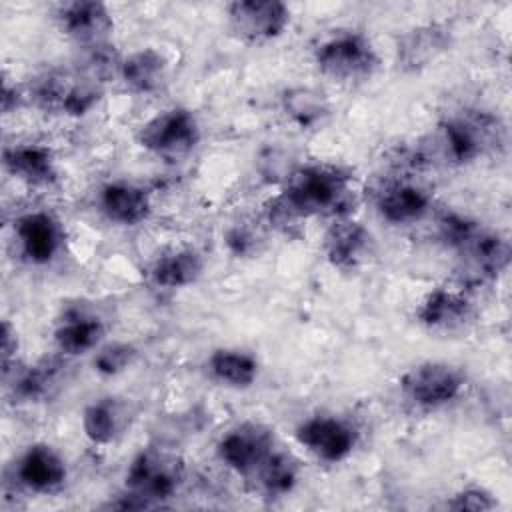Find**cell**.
<instances>
[{"label":"cell","instance_id":"obj_26","mask_svg":"<svg viewBox=\"0 0 512 512\" xmlns=\"http://www.w3.org/2000/svg\"><path fill=\"white\" fill-rule=\"evenodd\" d=\"M246 478L262 498H282L298 484L300 466L292 454L274 448Z\"/></svg>","mask_w":512,"mask_h":512},{"label":"cell","instance_id":"obj_12","mask_svg":"<svg viewBox=\"0 0 512 512\" xmlns=\"http://www.w3.org/2000/svg\"><path fill=\"white\" fill-rule=\"evenodd\" d=\"M274 448L272 428L256 420H244L220 436L216 456L228 470L246 478Z\"/></svg>","mask_w":512,"mask_h":512},{"label":"cell","instance_id":"obj_32","mask_svg":"<svg viewBox=\"0 0 512 512\" xmlns=\"http://www.w3.org/2000/svg\"><path fill=\"white\" fill-rule=\"evenodd\" d=\"M2 376L4 380L16 370V354H18V334L16 328L10 324V320H2Z\"/></svg>","mask_w":512,"mask_h":512},{"label":"cell","instance_id":"obj_16","mask_svg":"<svg viewBox=\"0 0 512 512\" xmlns=\"http://www.w3.org/2000/svg\"><path fill=\"white\" fill-rule=\"evenodd\" d=\"M56 24L80 48L108 44L114 32L112 12L98 0H72L56 8Z\"/></svg>","mask_w":512,"mask_h":512},{"label":"cell","instance_id":"obj_33","mask_svg":"<svg viewBox=\"0 0 512 512\" xmlns=\"http://www.w3.org/2000/svg\"><path fill=\"white\" fill-rule=\"evenodd\" d=\"M22 100H24V96H22V92L16 88V84L12 86V84L8 82V78H4V84H2V112H4V114L14 112V110L22 104Z\"/></svg>","mask_w":512,"mask_h":512},{"label":"cell","instance_id":"obj_5","mask_svg":"<svg viewBox=\"0 0 512 512\" xmlns=\"http://www.w3.org/2000/svg\"><path fill=\"white\" fill-rule=\"evenodd\" d=\"M466 388V372L444 360H424L398 378L402 400L412 408L430 412L452 404Z\"/></svg>","mask_w":512,"mask_h":512},{"label":"cell","instance_id":"obj_10","mask_svg":"<svg viewBox=\"0 0 512 512\" xmlns=\"http://www.w3.org/2000/svg\"><path fill=\"white\" fill-rule=\"evenodd\" d=\"M226 14L232 34L246 44L272 42L290 24V8L280 0H236Z\"/></svg>","mask_w":512,"mask_h":512},{"label":"cell","instance_id":"obj_9","mask_svg":"<svg viewBox=\"0 0 512 512\" xmlns=\"http://www.w3.org/2000/svg\"><path fill=\"white\" fill-rule=\"evenodd\" d=\"M460 284L478 288L496 280L510 264V244L500 232L480 228L458 250Z\"/></svg>","mask_w":512,"mask_h":512},{"label":"cell","instance_id":"obj_14","mask_svg":"<svg viewBox=\"0 0 512 512\" xmlns=\"http://www.w3.org/2000/svg\"><path fill=\"white\" fill-rule=\"evenodd\" d=\"M12 478L18 488L30 494H54L68 480L64 456L46 442L30 444L14 462Z\"/></svg>","mask_w":512,"mask_h":512},{"label":"cell","instance_id":"obj_11","mask_svg":"<svg viewBox=\"0 0 512 512\" xmlns=\"http://www.w3.org/2000/svg\"><path fill=\"white\" fill-rule=\"evenodd\" d=\"M416 322L432 334H462L476 320V304L460 288H432L416 308Z\"/></svg>","mask_w":512,"mask_h":512},{"label":"cell","instance_id":"obj_1","mask_svg":"<svg viewBox=\"0 0 512 512\" xmlns=\"http://www.w3.org/2000/svg\"><path fill=\"white\" fill-rule=\"evenodd\" d=\"M354 206L352 174L336 164L314 162L296 168L280 194L270 200V222H294L314 216H350Z\"/></svg>","mask_w":512,"mask_h":512},{"label":"cell","instance_id":"obj_27","mask_svg":"<svg viewBox=\"0 0 512 512\" xmlns=\"http://www.w3.org/2000/svg\"><path fill=\"white\" fill-rule=\"evenodd\" d=\"M60 368H62L60 362H56L54 358H44L32 366L14 370L10 374V376H14V382H12L14 398H18L22 402L46 400L52 394V390L58 386Z\"/></svg>","mask_w":512,"mask_h":512},{"label":"cell","instance_id":"obj_19","mask_svg":"<svg viewBox=\"0 0 512 512\" xmlns=\"http://www.w3.org/2000/svg\"><path fill=\"white\" fill-rule=\"evenodd\" d=\"M98 210L102 216L124 228L144 224L152 214L150 194L132 182H108L98 192Z\"/></svg>","mask_w":512,"mask_h":512},{"label":"cell","instance_id":"obj_17","mask_svg":"<svg viewBox=\"0 0 512 512\" xmlns=\"http://www.w3.org/2000/svg\"><path fill=\"white\" fill-rule=\"evenodd\" d=\"M374 208L392 226L416 224L428 216L432 196L420 184L402 176L384 180L374 192Z\"/></svg>","mask_w":512,"mask_h":512},{"label":"cell","instance_id":"obj_2","mask_svg":"<svg viewBox=\"0 0 512 512\" xmlns=\"http://www.w3.org/2000/svg\"><path fill=\"white\" fill-rule=\"evenodd\" d=\"M500 140L494 116L466 112L440 120L420 142L414 156L426 166H466L484 156Z\"/></svg>","mask_w":512,"mask_h":512},{"label":"cell","instance_id":"obj_30","mask_svg":"<svg viewBox=\"0 0 512 512\" xmlns=\"http://www.w3.org/2000/svg\"><path fill=\"white\" fill-rule=\"evenodd\" d=\"M438 238L452 250H458L464 246L482 226L458 212H446L438 218Z\"/></svg>","mask_w":512,"mask_h":512},{"label":"cell","instance_id":"obj_28","mask_svg":"<svg viewBox=\"0 0 512 512\" xmlns=\"http://www.w3.org/2000/svg\"><path fill=\"white\" fill-rule=\"evenodd\" d=\"M284 114L300 128H314L330 114L328 100L314 88H290L282 96Z\"/></svg>","mask_w":512,"mask_h":512},{"label":"cell","instance_id":"obj_24","mask_svg":"<svg viewBox=\"0 0 512 512\" xmlns=\"http://www.w3.org/2000/svg\"><path fill=\"white\" fill-rule=\"evenodd\" d=\"M128 414V404L114 396L92 400L84 406L80 416L82 432L96 446L112 444L124 434L128 426Z\"/></svg>","mask_w":512,"mask_h":512},{"label":"cell","instance_id":"obj_29","mask_svg":"<svg viewBox=\"0 0 512 512\" xmlns=\"http://www.w3.org/2000/svg\"><path fill=\"white\" fill-rule=\"evenodd\" d=\"M134 358H136L134 346L124 342H114V344L100 346L94 352L92 366L102 376H116V374H122L126 368H130Z\"/></svg>","mask_w":512,"mask_h":512},{"label":"cell","instance_id":"obj_8","mask_svg":"<svg viewBox=\"0 0 512 512\" xmlns=\"http://www.w3.org/2000/svg\"><path fill=\"white\" fill-rule=\"evenodd\" d=\"M296 442L316 460L344 462L358 446V430L352 422L334 414H312L294 428Z\"/></svg>","mask_w":512,"mask_h":512},{"label":"cell","instance_id":"obj_20","mask_svg":"<svg viewBox=\"0 0 512 512\" xmlns=\"http://www.w3.org/2000/svg\"><path fill=\"white\" fill-rule=\"evenodd\" d=\"M2 162L4 170L10 176L34 188H46L58 180L54 152L38 142H20L6 146Z\"/></svg>","mask_w":512,"mask_h":512},{"label":"cell","instance_id":"obj_18","mask_svg":"<svg viewBox=\"0 0 512 512\" xmlns=\"http://www.w3.org/2000/svg\"><path fill=\"white\" fill-rule=\"evenodd\" d=\"M322 252L334 268L356 270L374 254V236L352 216L334 218L324 232Z\"/></svg>","mask_w":512,"mask_h":512},{"label":"cell","instance_id":"obj_7","mask_svg":"<svg viewBox=\"0 0 512 512\" xmlns=\"http://www.w3.org/2000/svg\"><path fill=\"white\" fill-rule=\"evenodd\" d=\"M34 102L48 110L66 116H84L100 98V84L88 80L78 70H50L32 86Z\"/></svg>","mask_w":512,"mask_h":512},{"label":"cell","instance_id":"obj_15","mask_svg":"<svg viewBox=\"0 0 512 512\" xmlns=\"http://www.w3.org/2000/svg\"><path fill=\"white\" fill-rule=\"evenodd\" d=\"M454 42L444 22H426L402 32L396 42V66L404 74H418L438 62Z\"/></svg>","mask_w":512,"mask_h":512},{"label":"cell","instance_id":"obj_31","mask_svg":"<svg viewBox=\"0 0 512 512\" xmlns=\"http://www.w3.org/2000/svg\"><path fill=\"white\" fill-rule=\"evenodd\" d=\"M496 506H498L496 498H494L486 488L474 486V484L460 488V490L454 492V494L446 500V504H444V508L456 510V512H462V510L484 512V510H492V508H496Z\"/></svg>","mask_w":512,"mask_h":512},{"label":"cell","instance_id":"obj_25","mask_svg":"<svg viewBox=\"0 0 512 512\" xmlns=\"http://www.w3.org/2000/svg\"><path fill=\"white\" fill-rule=\"evenodd\" d=\"M208 376L230 390H246L256 384L260 364L254 354L240 348H216L206 360Z\"/></svg>","mask_w":512,"mask_h":512},{"label":"cell","instance_id":"obj_21","mask_svg":"<svg viewBox=\"0 0 512 512\" xmlns=\"http://www.w3.org/2000/svg\"><path fill=\"white\" fill-rule=\"evenodd\" d=\"M118 78L134 94H156L168 82V60L152 46L138 48L122 56Z\"/></svg>","mask_w":512,"mask_h":512},{"label":"cell","instance_id":"obj_13","mask_svg":"<svg viewBox=\"0 0 512 512\" xmlns=\"http://www.w3.org/2000/svg\"><path fill=\"white\" fill-rule=\"evenodd\" d=\"M14 242L22 260L32 266H48L64 244L60 220L48 210H32L14 220Z\"/></svg>","mask_w":512,"mask_h":512},{"label":"cell","instance_id":"obj_3","mask_svg":"<svg viewBox=\"0 0 512 512\" xmlns=\"http://www.w3.org/2000/svg\"><path fill=\"white\" fill-rule=\"evenodd\" d=\"M184 482L182 460L160 448L140 450L128 464L122 502L116 508H156L174 498Z\"/></svg>","mask_w":512,"mask_h":512},{"label":"cell","instance_id":"obj_22","mask_svg":"<svg viewBox=\"0 0 512 512\" xmlns=\"http://www.w3.org/2000/svg\"><path fill=\"white\" fill-rule=\"evenodd\" d=\"M106 336V324L94 314L70 310L54 328V346L64 356L96 352Z\"/></svg>","mask_w":512,"mask_h":512},{"label":"cell","instance_id":"obj_23","mask_svg":"<svg viewBox=\"0 0 512 512\" xmlns=\"http://www.w3.org/2000/svg\"><path fill=\"white\" fill-rule=\"evenodd\" d=\"M204 266V258L196 248H176L150 264L148 278L162 290H180L196 284L204 274Z\"/></svg>","mask_w":512,"mask_h":512},{"label":"cell","instance_id":"obj_6","mask_svg":"<svg viewBox=\"0 0 512 512\" xmlns=\"http://www.w3.org/2000/svg\"><path fill=\"white\" fill-rule=\"evenodd\" d=\"M202 138L196 114L182 106L166 108L148 118L136 132V142L158 158H180L190 154Z\"/></svg>","mask_w":512,"mask_h":512},{"label":"cell","instance_id":"obj_4","mask_svg":"<svg viewBox=\"0 0 512 512\" xmlns=\"http://www.w3.org/2000/svg\"><path fill=\"white\" fill-rule=\"evenodd\" d=\"M318 72L340 84H356L372 78L380 68L374 44L356 30H338L314 48Z\"/></svg>","mask_w":512,"mask_h":512}]
</instances>
